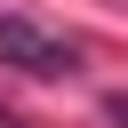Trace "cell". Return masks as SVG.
I'll list each match as a JSON object with an SVG mask.
<instances>
[{"instance_id":"6da1fadb","label":"cell","mask_w":128,"mask_h":128,"mask_svg":"<svg viewBox=\"0 0 128 128\" xmlns=\"http://www.w3.org/2000/svg\"><path fill=\"white\" fill-rule=\"evenodd\" d=\"M0 64L24 72V80H64V72H80V48H72L64 32H48V24L0 8Z\"/></svg>"},{"instance_id":"3957f363","label":"cell","mask_w":128,"mask_h":128,"mask_svg":"<svg viewBox=\"0 0 128 128\" xmlns=\"http://www.w3.org/2000/svg\"><path fill=\"white\" fill-rule=\"evenodd\" d=\"M0 128H16V112H0Z\"/></svg>"},{"instance_id":"7a4b0ae2","label":"cell","mask_w":128,"mask_h":128,"mask_svg":"<svg viewBox=\"0 0 128 128\" xmlns=\"http://www.w3.org/2000/svg\"><path fill=\"white\" fill-rule=\"evenodd\" d=\"M104 112H112V120H120V128H128V96H112V104H104Z\"/></svg>"}]
</instances>
